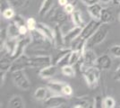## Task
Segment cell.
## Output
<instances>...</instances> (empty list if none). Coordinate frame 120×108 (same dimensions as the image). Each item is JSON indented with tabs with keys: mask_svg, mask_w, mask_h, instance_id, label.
I'll list each match as a JSON object with an SVG mask.
<instances>
[{
	"mask_svg": "<svg viewBox=\"0 0 120 108\" xmlns=\"http://www.w3.org/2000/svg\"><path fill=\"white\" fill-rule=\"evenodd\" d=\"M53 29H54V42H53V46L57 48V49L66 47L65 42V33L63 32L61 25L56 24Z\"/></svg>",
	"mask_w": 120,
	"mask_h": 108,
	"instance_id": "cell-7",
	"label": "cell"
},
{
	"mask_svg": "<svg viewBox=\"0 0 120 108\" xmlns=\"http://www.w3.org/2000/svg\"><path fill=\"white\" fill-rule=\"evenodd\" d=\"M67 104L66 96L63 95L55 94L54 96H50L44 101V106L48 108H59Z\"/></svg>",
	"mask_w": 120,
	"mask_h": 108,
	"instance_id": "cell-6",
	"label": "cell"
},
{
	"mask_svg": "<svg viewBox=\"0 0 120 108\" xmlns=\"http://www.w3.org/2000/svg\"><path fill=\"white\" fill-rule=\"evenodd\" d=\"M36 30H38L40 32H41L53 44V42H54V29L50 28L49 26L43 24V23H38Z\"/></svg>",
	"mask_w": 120,
	"mask_h": 108,
	"instance_id": "cell-11",
	"label": "cell"
},
{
	"mask_svg": "<svg viewBox=\"0 0 120 108\" xmlns=\"http://www.w3.org/2000/svg\"><path fill=\"white\" fill-rule=\"evenodd\" d=\"M62 94L65 96H71L73 95V88H72V87H71L70 85H68V84L65 83V85L64 86V88H63Z\"/></svg>",
	"mask_w": 120,
	"mask_h": 108,
	"instance_id": "cell-31",
	"label": "cell"
},
{
	"mask_svg": "<svg viewBox=\"0 0 120 108\" xmlns=\"http://www.w3.org/2000/svg\"><path fill=\"white\" fill-rule=\"evenodd\" d=\"M114 79H115V80H118V81H120V66L116 68V70L115 71V74H114Z\"/></svg>",
	"mask_w": 120,
	"mask_h": 108,
	"instance_id": "cell-37",
	"label": "cell"
},
{
	"mask_svg": "<svg viewBox=\"0 0 120 108\" xmlns=\"http://www.w3.org/2000/svg\"><path fill=\"white\" fill-rule=\"evenodd\" d=\"M68 19V14L64 9H56L53 12L51 16V20L55 22L56 24H63Z\"/></svg>",
	"mask_w": 120,
	"mask_h": 108,
	"instance_id": "cell-13",
	"label": "cell"
},
{
	"mask_svg": "<svg viewBox=\"0 0 120 108\" xmlns=\"http://www.w3.org/2000/svg\"><path fill=\"white\" fill-rule=\"evenodd\" d=\"M82 4L86 5L87 6L88 5H94V4H97L99 3V0H80Z\"/></svg>",
	"mask_w": 120,
	"mask_h": 108,
	"instance_id": "cell-35",
	"label": "cell"
},
{
	"mask_svg": "<svg viewBox=\"0 0 120 108\" xmlns=\"http://www.w3.org/2000/svg\"><path fill=\"white\" fill-rule=\"evenodd\" d=\"M118 18H119V21H120V14H119V16H118Z\"/></svg>",
	"mask_w": 120,
	"mask_h": 108,
	"instance_id": "cell-40",
	"label": "cell"
},
{
	"mask_svg": "<svg viewBox=\"0 0 120 108\" xmlns=\"http://www.w3.org/2000/svg\"><path fill=\"white\" fill-rule=\"evenodd\" d=\"M11 21H12L18 28H19L20 26H22L26 24V20H24V18L22 16H20V15H15V17Z\"/></svg>",
	"mask_w": 120,
	"mask_h": 108,
	"instance_id": "cell-28",
	"label": "cell"
},
{
	"mask_svg": "<svg viewBox=\"0 0 120 108\" xmlns=\"http://www.w3.org/2000/svg\"><path fill=\"white\" fill-rule=\"evenodd\" d=\"M63 8H64V10H65V12L68 14V15H72V14H73V13L75 12V5H72L71 3H68V4L65 5V6H64Z\"/></svg>",
	"mask_w": 120,
	"mask_h": 108,
	"instance_id": "cell-33",
	"label": "cell"
},
{
	"mask_svg": "<svg viewBox=\"0 0 120 108\" xmlns=\"http://www.w3.org/2000/svg\"><path fill=\"white\" fill-rule=\"evenodd\" d=\"M82 51H71L70 53V65L75 66L82 57Z\"/></svg>",
	"mask_w": 120,
	"mask_h": 108,
	"instance_id": "cell-22",
	"label": "cell"
},
{
	"mask_svg": "<svg viewBox=\"0 0 120 108\" xmlns=\"http://www.w3.org/2000/svg\"><path fill=\"white\" fill-rule=\"evenodd\" d=\"M8 106L11 108H23L25 107V104L22 97L19 95H15L12 96L8 102Z\"/></svg>",
	"mask_w": 120,
	"mask_h": 108,
	"instance_id": "cell-18",
	"label": "cell"
},
{
	"mask_svg": "<svg viewBox=\"0 0 120 108\" xmlns=\"http://www.w3.org/2000/svg\"><path fill=\"white\" fill-rule=\"evenodd\" d=\"M102 8H103L102 5H100V3H97V4H94V5H88L87 6V11H88L89 15H90L92 19L100 21Z\"/></svg>",
	"mask_w": 120,
	"mask_h": 108,
	"instance_id": "cell-14",
	"label": "cell"
},
{
	"mask_svg": "<svg viewBox=\"0 0 120 108\" xmlns=\"http://www.w3.org/2000/svg\"><path fill=\"white\" fill-rule=\"evenodd\" d=\"M114 5H120V0H114Z\"/></svg>",
	"mask_w": 120,
	"mask_h": 108,
	"instance_id": "cell-39",
	"label": "cell"
},
{
	"mask_svg": "<svg viewBox=\"0 0 120 108\" xmlns=\"http://www.w3.org/2000/svg\"><path fill=\"white\" fill-rule=\"evenodd\" d=\"M56 69H57V66L56 64L52 63V64H49L48 66L41 68L39 71V76L42 78H45V79L51 78L56 75Z\"/></svg>",
	"mask_w": 120,
	"mask_h": 108,
	"instance_id": "cell-10",
	"label": "cell"
},
{
	"mask_svg": "<svg viewBox=\"0 0 120 108\" xmlns=\"http://www.w3.org/2000/svg\"><path fill=\"white\" fill-rule=\"evenodd\" d=\"M108 24H101V25L93 33V35L87 40L86 45H85L86 49H93V47L100 44L102 41L105 40L110 29L109 26Z\"/></svg>",
	"mask_w": 120,
	"mask_h": 108,
	"instance_id": "cell-1",
	"label": "cell"
},
{
	"mask_svg": "<svg viewBox=\"0 0 120 108\" xmlns=\"http://www.w3.org/2000/svg\"><path fill=\"white\" fill-rule=\"evenodd\" d=\"M11 4V6L14 8H26L30 0H8Z\"/></svg>",
	"mask_w": 120,
	"mask_h": 108,
	"instance_id": "cell-23",
	"label": "cell"
},
{
	"mask_svg": "<svg viewBox=\"0 0 120 108\" xmlns=\"http://www.w3.org/2000/svg\"><path fill=\"white\" fill-rule=\"evenodd\" d=\"M37 24H38V22L36 21L35 18L33 17H30L26 20V25L28 27L29 31H33V30H36L37 28Z\"/></svg>",
	"mask_w": 120,
	"mask_h": 108,
	"instance_id": "cell-29",
	"label": "cell"
},
{
	"mask_svg": "<svg viewBox=\"0 0 120 108\" xmlns=\"http://www.w3.org/2000/svg\"></svg>",
	"mask_w": 120,
	"mask_h": 108,
	"instance_id": "cell-41",
	"label": "cell"
},
{
	"mask_svg": "<svg viewBox=\"0 0 120 108\" xmlns=\"http://www.w3.org/2000/svg\"><path fill=\"white\" fill-rule=\"evenodd\" d=\"M82 32V27L79 26H75L73 28H71L70 30L66 32L65 33V45H70L71 42L73 41H75L76 38H78L81 34Z\"/></svg>",
	"mask_w": 120,
	"mask_h": 108,
	"instance_id": "cell-12",
	"label": "cell"
},
{
	"mask_svg": "<svg viewBox=\"0 0 120 108\" xmlns=\"http://www.w3.org/2000/svg\"><path fill=\"white\" fill-rule=\"evenodd\" d=\"M70 53L71 52L65 54L64 56H62L56 62V65L57 66V68L59 67L60 68H62L63 67L70 64Z\"/></svg>",
	"mask_w": 120,
	"mask_h": 108,
	"instance_id": "cell-24",
	"label": "cell"
},
{
	"mask_svg": "<svg viewBox=\"0 0 120 108\" xmlns=\"http://www.w3.org/2000/svg\"><path fill=\"white\" fill-rule=\"evenodd\" d=\"M99 3L103 6V5H109L111 3L113 4V3H114V0H99Z\"/></svg>",
	"mask_w": 120,
	"mask_h": 108,
	"instance_id": "cell-36",
	"label": "cell"
},
{
	"mask_svg": "<svg viewBox=\"0 0 120 108\" xmlns=\"http://www.w3.org/2000/svg\"><path fill=\"white\" fill-rule=\"evenodd\" d=\"M61 71H62V74L66 76V77H75V66L70 65V64L62 68H61Z\"/></svg>",
	"mask_w": 120,
	"mask_h": 108,
	"instance_id": "cell-25",
	"label": "cell"
},
{
	"mask_svg": "<svg viewBox=\"0 0 120 108\" xmlns=\"http://www.w3.org/2000/svg\"><path fill=\"white\" fill-rule=\"evenodd\" d=\"M49 89L48 87L47 88H44V87L38 88L35 90L34 95H33L34 98L38 101H43L44 102L47 98L50 96H49Z\"/></svg>",
	"mask_w": 120,
	"mask_h": 108,
	"instance_id": "cell-17",
	"label": "cell"
},
{
	"mask_svg": "<svg viewBox=\"0 0 120 108\" xmlns=\"http://www.w3.org/2000/svg\"><path fill=\"white\" fill-rule=\"evenodd\" d=\"M95 66L100 70H108L112 66V59L108 54H102L101 56L97 58Z\"/></svg>",
	"mask_w": 120,
	"mask_h": 108,
	"instance_id": "cell-9",
	"label": "cell"
},
{
	"mask_svg": "<svg viewBox=\"0 0 120 108\" xmlns=\"http://www.w3.org/2000/svg\"><path fill=\"white\" fill-rule=\"evenodd\" d=\"M1 14H2V16H3L5 19H6V20H12V19L15 17V15H16L15 12V8L12 7V6L5 9L3 12H1Z\"/></svg>",
	"mask_w": 120,
	"mask_h": 108,
	"instance_id": "cell-26",
	"label": "cell"
},
{
	"mask_svg": "<svg viewBox=\"0 0 120 108\" xmlns=\"http://www.w3.org/2000/svg\"><path fill=\"white\" fill-rule=\"evenodd\" d=\"M116 106L115 99L111 96H106L103 98V107L104 108H114Z\"/></svg>",
	"mask_w": 120,
	"mask_h": 108,
	"instance_id": "cell-27",
	"label": "cell"
},
{
	"mask_svg": "<svg viewBox=\"0 0 120 108\" xmlns=\"http://www.w3.org/2000/svg\"><path fill=\"white\" fill-rule=\"evenodd\" d=\"M54 5V0H43L39 10V16L43 17L49 13Z\"/></svg>",
	"mask_w": 120,
	"mask_h": 108,
	"instance_id": "cell-16",
	"label": "cell"
},
{
	"mask_svg": "<svg viewBox=\"0 0 120 108\" xmlns=\"http://www.w3.org/2000/svg\"><path fill=\"white\" fill-rule=\"evenodd\" d=\"M110 54L116 58H120V45H114L110 48Z\"/></svg>",
	"mask_w": 120,
	"mask_h": 108,
	"instance_id": "cell-30",
	"label": "cell"
},
{
	"mask_svg": "<svg viewBox=\"0 0 120 108\" xmlns=\"http://www.w3.org/2000/svg\"><path fill=\"white\" fill-rule=\"evenodd\" d=\"M0 9H1V12H3V11L6 9V8H8V7H10L11 6V4L9 3V1L8 0H0Z\"/></svg>",
	"mask_w": 120,
	"mask_h": 108,
	"instance_id": "cell-34",
	"label": "cell"
},
{
	"mask_svg": "<svg viewBox=\"0 0 120 108\" xmlns=\"http://www.w3.org/2000/svg\"><path fill=\"white\" fill-rule=\"evenodd\" d=\"M94 107L96 108H100V107H103V98L98 96L94 98V104H93Z\"/></svg>",
	"mask_w": 120,
	"mask_h": 108,
	"instance_id": "cell-32",
	"label": "cell"
},
{
	"mask_svg": "<svg viewBox=\"0 0 120 108\" xmlns=\"http://www.w3.org/2000/svg\"><path fill=\"white\" fill-rule=\"evenodd\" d=\"M7 34L9 38H20L21 37L19 28L13 22H11L10 24L7 27Z\"/></svg>",
	"mask_w": 120,
	"mask_h": 108,
	"instance_id": "cell-21",
	"label": "cell"
},
{
	"mask_svg": "<svg viewBox=\"0 0 120 108\" xmlns=\"http://www.w3.org/2000/svg\"><path fill=\"white\" fill-rule=\"evenodd\" d=\"M83 77H84L85 81L87 83L88 87L90 88H95L97 86L99 85V81H100V70L96 67V66H92V67H89L85 68L84 70L82 71Z\"/></svg>",
	"mask_w": 120,
	"mask_h": 108,
	"instance_id": "cell-2",
	"label": "cell"
},
{
	"mask_svg": "<svg viewBox=\"0 0 120 108\" xmlns=\"http://www.w3.org/2000/svg\"><path fill=\"white\" fill-rule=\"evenodd\" d=\"M52 64V57L50 55H38L29 56V68H43Z\"/></svg>",
	"mask_w": 120,
	"mask_h": 108,
	"instance_id": "cell-4",
	"label": "cell"
},
{
	"mask_svg": "<svg viewBox=\"0 0 120 108\" xmlns=\"http://www.w3.org/2000/svg\"><path fill=\"white\" fill-rule=\"evenodd\" d=\"M12 78L16 87L22 89L28 90L30 88V81L27 77L24 69H20L12 72Z\"/></svg>",
	"mask_w": 120,
	"mask_h": 108,
	"instance_id": "cell-3",
	"label": "cell"
},
{
	"mask_svg": "<svg viewBox=\"0 0 120 108\" xmlns=\"http://www.w3.org/2000/svg\"><path fill=\"white\" fill-rule=\"evenodd\" d=\"M100 23L101 24H110L111 22L114 21V16L112 11L109 8H102L101 15H100Z\"/></svg>",
	"mask_w": 120,
	"mask_h": 108,
	"instance_id": "cell-19",
	"label": "cell"
},
{
	"mask_svg": "<svg viewBox=\"0 0 120 108\" xmlns=\"http://www.w3.org/2000/svg\"><path fill=\"white\" fill-rule=\"evenodd\" d=\"M30 37H31V42L32 44L36 45H43V46H51L53 45L45 36L38 30H33L30 32Z\"/></svg>",
	"mask_w": 120,
	"mask_h": 108,
	"instance_id": "cell-8",
	"label": "cell"
},
{
	"mask_svg": "<svg viewBox=\"0 0 120 108\" xmlns=\"http://www.w3.org/2000/svg\"><path fill=\"white\" fill-rule=\"evenodd\" d=\"M100 25H101L100 21L95 20V19H91V20L89 21V22L82 28L80 37L82 38V39H84L85 41H87V40L93 35V33L98 30V28H99Z\"/></svg>",
	"mask_w": 120,
	"mask_h": 108,
	"instance_id": "cell-5",
	"label": "cell"
},
{
	"mask_svg": "<svg viewBox=\"0 0 120 108\" xmlns=\"http://www.w3.org/2000/svg\"><path fill=\"white\" fill-rule=\"evenodd\" d=\"M65 85V82H59V81H49L47 83V87L49 88V91L53 94H57V95H63V88Z\"/></svg>",
	"mask_w": 120,
	"mask_h": 108,
	"instance_id": "cell-15",
	"label": "cell"
},
{
	"mask_svg": "<svg viewBox=\"0 0 120 108\" xmlns=\"http://www.w3.org/2000/svg\"><path fill=\"white\" fill-rule=\"evenodd\" d=\"M71 16V20H72V23L74 24L75 26H79V27H83V26L86 24L83 21V18L82 16V14L79 10H75V12L70 15Z\"/></svg>",
	"mask_w": 120,
	"mask_h": 108,
	"instance_id": "cell-20",
	"label": "cell"
},
{
	"mask_svg": "<svg viewBox=\"0 0 120 108\" xmlns=\"http://www.w3.org/2000/svg\"><path fill=\"white\" fill-rule=\"evenodd\" d=\"M58 5L61 6V7H64L65 5L68 4V0H58Z\"/></svg>",
	"mask_w": 120,
	"mask_h": 108,
	"instance_id": "cell-38",
	"label": "cell"
}]
</instances>
